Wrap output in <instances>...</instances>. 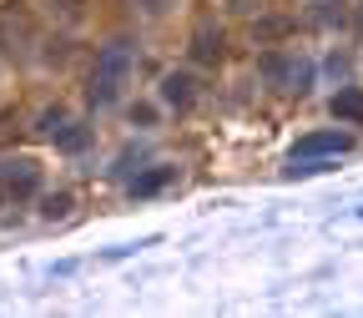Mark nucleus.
I'll return each instance as SVG.
<instances>
[{
    "instance_id": "nucleus-4",
    "label": "nucleus",
    "mask_w": 363,
    "mask_h": 318,
    "mask_svg": "<svg viewBox=\"0 0 363 318\" xmlns=\"http://www.w3.org/2000/svg\"><path fill=\"white\" fill-rule=\"evenodd\" d=\"M353 147V136L348 131H308V136H298V147H293V162H318V157H343Z\"/></svg>"
},
{
    "instance_id": "nucleus-9",
    "label": "nucleus",
    "mask_w": 363,
    "mask_h": 318,
    "mask_svg": "<svg viewBox=\"0 0 363 318\" xmlns=\"http://www.w3.org/2000/svg\"><path fill=\"white\" fill-rule=\"evenodd\" d=\"M172 177H177V167H152V172H142V177L131 182V197H152V192H162Z\"/></svg>"
},
{
    "instance_id": "nucleus-14",
    "label": "nucleus",
    "mask_w": 363,
    "mask_h": 318,
    "mask_svg": "<svg viewBox=\"0 0 363 318\" xmlns=\"http://www.w3.org/2000/svg\"><path fill=\"white\" fill-rule=\"evenodd\" d=\"M262 6H267V0H222V11H227V16H257Z\"/></svg>"
},
{
    "instance_id": "nucleus-13",
    "label": "nucleus",
    "mask_w": 363,
    "mask_h": 318,
    "mask_svg": "<svg viewBox=\"0 0 363 318\" xmlns=\"http://www.w3.org/2000/svg\"><path fill=\"white\" fill-rule=\"evenodd\" d=\"M56 147H66V152H81V147H86V131H81V126L71 121V126H66V131L56 136Z\"/></svg>"
},
{
    "instance_id": "nucleus-2",
    "label": "nucleus",
    "mask_w": 363,
    "mask_h": 318,
    "mask_svg": "<svg viewBox=\"0 0 363 318\" xmlns=\"http://www.w3.org/2000/svg\"><path fill=\"white\" fill-rule=\"evenodd\" d=\"M257 71H262L272 86H283V91H308V81H313V66H308L303 56H293V51H267V56L257 61Z\"/></svg>"
},
{
    "instance_id": "nucleus-7",
    "label": "nucleus",
    "mask_w": 363,
    "mask_h": 318,
    "mask_svg": "<svg viewBox=\"0 0 363 318\" xmlns=\"http://www.w3.org/2000/svg\"><path fill=\"white\" fill-rule=\"evenodd\" d=\"M192 56H197V61H217V56H222V31H217L212 21H202V26L192 31Z\"/></svg>"
},
{
    "instance_id": "nucleus-8",
    "label": "nucleus",
    "mask_w": 363,
    "mask_h": 318,
    "mask_svg": "<svg viewBox=\"0 0 363 318\" xmlns=\"http://www.w3.org/2000/svg\"><path fill=\"white\" fill-rule=\"evenodd\" d=\"M126 6H131V16L142 21V26H162L177 11V0H126Z\"/></svg>"
},
{
    "instance_id": "nucleus-6",
    "label": "nucleus",
    "mask_w": 363,
    "mask_h": 318,
    "mask_svg": "<svg viewBox=\"0 0 363 318\" xmlns=\"http://www.w3.org/2000/svg\"><path fill=\"white\" fill-rule=\"evenodd\" d=\"M328 111L343 121V126H363V91L358 86H348V91H338V97L328 102Z\"/></svg>"
},
{
    "instance_id": "nucleus-15",
    "label": "nucleus",
    "mask_w": 363,
    "mask_h": 318,
    "mask_svg": "<svg viewBox=\"0 0 363 318\" xmlns=\"http://www.w3.org/2000/svg\"><path fill=\"white\" fill-rule=\"evenodd\" d=\"M283 31H288L283 21H267V26H252V35H257V40H267V35H283Z\"/></svg>"
},
{
    "instance_id": "nucleus-5",
    "label": "nucleus",
    "mask_w": 363,
    "mask_h": 318,
    "mask_svg": "<svg viewBox=\"0 0 363 318\" xmlns=\"http://www.w3.org/2000/svg\"><path fill=\"white\" fill-rule=\"evenodd\" d=\"M197 86H202V81H197L192 71H167V76H162V102H167L172 111H192V106H197Z\"/></svg>"
},
{
    "instance_id": "nucleus-1",
    "label": "nucleus",
    "mask_w": 363,
    "mask_h": 318,
    "mask_svg": "<svg viewBox=\"0 0 363 318\" xmlns=\"http://www.w3.org/2000/svg\"><path fill=\"white\" fill-rule=\"evenodd\" d=\"M131 81H136V45L111 40V45L96 51V66H91V81H86V102L96 111H106L131 91Z\"/></svg>"
},
{
    "instance_id": "nucleus-10",
    "label": "nucleus",
    "mask_w": 363,
    "mask_h": 318,
    "mask_svg": "<svg viewBox=\"0 0 363 318\" xmlns=\"http://www.w3.org/2000/svg\"><path fill=\"white\" fill-rule=\"evenodd\" d=\"M71 207H76V197H71L66 187H61V192H45V197H40V217H45V222H61V217H71Z\"/></svg>"
},
{
    "instance_id": "nucleus-12",
    "label": "nucleus",
    "mask_w": 363,
    "mask_h": 318,
    "mask_svg": "<svg viewBox=\"0 0 363 318\" xmlns=\"http://www.w3.org/2000/svg\"><path fill=\"white\" fill-rule=\"evenodd\" d=\"M35 126H40V131H45V136H61V131H66V126H71V111H66V106H45V111H40V121H35Z\"/></svg>"
},
{
    "instance_id": "nucleus-3",
    "label": "nucleus",
    "mask_w": 363,
    "mask_h": 318,
    "mask_svg": "<svg viewBox=\"0 0 363 318\" xmlns=\"http://www.w3.org/2000/svg\"><path fill=\"white\" fill-rule=\"evenodd\" d=\"M35 187H40V162H35V157H11V162H0V197L30 202Z\"/></svg>"
},
{
    "instance_id": "nucleus-16",
    "label": "nucleus",
    "mask_w": 363,
    "mask_h": 318,
    "mask_svg": "<svg viewBox=\"0 0 363 318\" xmlns=\"http://www.w3.org/2000/svg\"><path fill=\"white\" fill-rule=\"evenodd\" d=\"M358 35H363V6H358Z\"/></svg>"
},
{
    "instance_id": "nucleus-11",
    "label": "nucleus",
    "mask_w": 363,
    "mask_h": 318,
    "mask_svg": "<svg viewBox=\"0 0 363 318\" xmlns=\"http://www.w3.org/2000/svg\"><path fill=\"white\" fill-rule=\"evenodd\" d=\"M45 6H51V21H61V26H81L86 21L81 0H45Z\"/></svg>"
}]
</instances>
